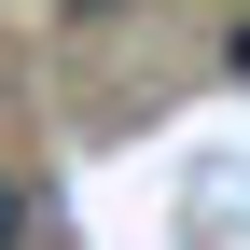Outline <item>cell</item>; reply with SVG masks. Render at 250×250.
<instances>
[{"instance_id": "obj_2", "label": "cell", "mask_w": 250, "mask_h": 250, "mask_svg": "<svg viewBox=\"0 0 250 250\" xmlns=\"http://www.w3.org/2000/svg\"><path fill=\"white\" fill-rule=\"evenodd\" d=\"M70 14H125V0H70Z\"/></svg>"}, {"instance_id": "obj_3", "label": "cell", "mask_w": 250, "mask_h": 250, "mask_svg": "<svg viewBox=\"0 0 250 250\" xmlns=\"http://www.w3.org/2000/svg\"><path fill=\"white\" fill-rule=\"evenodd\" d=\"M236 83H250V28H236Z\"/></svg>"}, {"instance_id": "obj_1", "label": "cell", "mask_w": 250, "mask_h": 250, "mask_svg": "<svg viewBox=\"0 0 250 250\" xmlns=\"http://www.w3.org/2000/svg\"><path fill=\"white\" fill-rule=\"evenodd\" d=\"M0 250H42V195H28L14 167H0Z\"/></svg>"}]
</instances>
